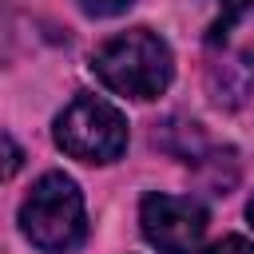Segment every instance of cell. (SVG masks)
Segmentation results:
<instances>
[{
	"label": "cell",
	"mask_w": 254,
	"mask_h": 254,
	"mask_svg": "<svg viewBox=\"0 0 254 254\" xmlns=\"http://www.w3.org/2000/svg\"><path fill=\"white\" fill-rule=\"evenodd\" d=\"M250 87H254V56H246V52L222 56L206 67V91L222 107H238L250 95Z\"/></svg>",
	"instance_id": "5b68a950"
},
{
	"label": "cell",
	"mask_w": 254,
	"mask_h": 254,
	"mask_svg": "<svg viewBox=\"0 0 254 254\" xmlns=\"http://www.w3.org/2000/svg\"><path fill=\"white\" fill-rule=\"evenodd\" d=\"M56 143L79 163H111L127 151V119L99 95H75L56 115Z\"/></svg>",
	"instance_id": "3957f363"
},
{
	"label": "cell",
	"mask_w": 254,
	"mask_h": 254,
	"mask_svg": "<svg viewBox=\"0 0 254 254\" xmlns=\"http://www.w3.org/2000/svg\"><path fill=\"white\" fill-rule=\"evenodd\" d=\"M250 8H254V0H218V16H214V24L206 28V40H210V44H222L226 32L234 28V20H238L242 12H250Z\"/></svg>",
	"instance_id": "52a82bcc"
},
{
	"label": "cell",
	"mask_w": 254,
	"mask_h": 254,
	"mask_svg": "<svg viewBox=\"0 0 254 254\" xmlns=\"http://www.w3.org/2000/svg\"><path fill=\"white\" fill-rule=\"evenodd\" d=\"M147 242L159 254H194L206 234V210L183 194H147L139 206Z\"/></svg>",
	"instance_id": "277c9868"
},
{
	"label": "cell",
	"mask_w": 254,
	"mask_h": 254,
	"mask_svg": "<svg viewBox=\"0 0 254 254\" xmlns=\"http://www.w3.org/2000/svg\"><path fill=\"white\" fill-rule=\"evenodd\" d=\"M155 147L167 151V155H175V159H183V163H202V159H206L202 127L190 123V119H179V115H171L167 123H159V131H155Z\"/></svg>",
	"instance_id": "8992f818"
},
{
	"label": "cell",
	"mask_w": 254,
	"mask_h": 254,
	"mask_svg": "<svg viewBox=\"0 0 254 254\" xmlns=\"http://www.w3.org/2000/svg\"><path fill=\"white\" fill-rule=\"evenodd\" d=\"M206 254H254V246L246 242V238H238V234H230V238H218Z\"/></svg>",
	"instance_id": "9c48e42d"
},
{
	"label": "cell",
	"mask_w": 254,
	"mask_h": 254,
	"mask_svg": "<svg viewBox=\"0 0 254 254\" xmlns=\"http://www.w3.org/2000/svg\"><path fill=\"white\" fill-rule=\"evenodd\" d=\"M246 214H250V226H254V198H250V210H246Z\"/></svg>",
	"instance_id": "8fae6325"
},
{
	"label": "cell",
	"mask_w": 254,
	"mask_h": 254,
	"mask_svg": "<svg viewBox=\"0 0 254 254\" xmlns=\"http://www.w3.org/2000/svg\"><path fill=\"white\" fill-rule=\"evenodd\" d=\"M91 71L115 95L159 99L175 75V60H171V48L163 36H155L151 28H131L95 48Z\"/></svg>",
	"instance_id": "6da1fadb"
},
{
	"label": "cell",
	"mask_w": 254,
	"mask_h": 254,
	"mask_svg": "<svg viewBox=\"0 0 254 254\" xmlns=\"http://www.w3.org/2000/svg\"><path fill=\"white\" fill-rule=\"evenodd\" d=\"M4 151H8V163H4V175L12 179V175L20 171V147L12 143V135H4Z\"/></svg>",
	"instance_id": "30bf717a"
},
{
	"label": "cell",
	"mask_w": 254,
	"mask_h": 254,
	"mask_svg": "<svg viewBox=\"0 0 254 254\" xmlns=\"http://www.w3.org/2000/svg\"><path fill=\"white\" fill-rule=\"evenodd\" d=\"M83 194L64 171H48L20 206V230L44 254H67L83 238Z\"/></svg>",
	"instance_id": "7a4b0ae2"
},
{
	"label": "cell",
	"mask_w": 254,
	"mask_h": 254,
	"mask_svg": "<svg viewBox=\"0 0 254 254\" xmlns=\"http://www.w3.org/2000/svg\"><path fill=\"white\" fill-rule=\"evenodd\" d=\"M135 0H79V8L87 12V16H119V12H127Z\"/></svg>",
	"instance_id": "ba28073f"
}]
</instances>
